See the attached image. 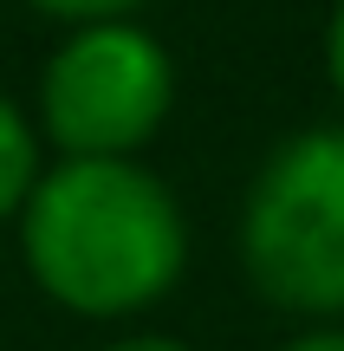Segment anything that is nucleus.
Returning <instances> with one entry per match:
<instances>
[{"label": "nucleus", "instance_id": "nucleus-1", "mask_svg": "<svg viewBox=\"0 0 344 351\" xmlns=\"http://www.w3.org/2000/svg\"><path fill=\"white\" fill-rule=\"evenodd\" d=\"M20 274L85 326H137L189 280L195 228L143 156H46L13 215Z\"/></svg>", "mask_w": 344, "mask_h": 351}, {"label": "nucleus", "instance_id": "nucleus-2", "mask_svg": "<svg viewBox=\"0 0 344 351\" xmlns=\"http://www.w3.org/2000/svg\"><path fill=\"white\" fill-rule=\"evenodd\" d=\"M234 261L273 313L344 326V124H306L260 156L234 215Z\"/></svg>", "mask_w": 344, "mask_h": 351}, {"label": "nucleus", "instance_id": "nucleus-3", "mask_svg": "<svg viewBox=\"0 0 344 351\" xmlns=\"http://www.w3.org/2000/svg\"><path fill=\"white\" fill-rule=\"evenodd\" d=\"M26 111L46 156H143L176 111V52L150 20L59 26Z\"/></svg>", "mask_w": 344, "mask_h": 351}, {"label": "nucleus", "instance_id": "nucleus-4", "mask_svg": "<svg viewBox=\"0 0 344 351\" xmlns=\"http://www.w3.org/2000/svg\"><path fill=\"white\" fill-rule=\"evenodd\" d=\"M39 169H46V143L33 130V111L0 85V228L20 215V202H26Z\"/></svg>", "mask_w": 344, "mask_h": 351}, {"label": "nucleus", "instance_id": "nucleus-5", "mask_svg": "<svg viewBox=\"0 0 344 351\" xmlns=\"http://www.w3.org/2000/svg\"><path fill=\"white\" fill-rule=\"evenodd\" d=\"M33 20L52 26H78V20H143L156 0H20Z\"/></svg>", "mask_w": 344, "mask_h": 351}, {"label": "nucleus", "instance_id": "nucleus-6", "mask_svg": "<svg viewBox=\"0 0 344 351\" xmlns=\"http://www.w3.org/2000/svg\"><path fill=\"white\" fill-rule=\"evenodd\" d=\"M319 65H325V85H332V98H338V111H344V0H332V13H325Z\"/></svg>", "mask_w": 344, "mask_h": 351}, {"label": "nucleus", "instance_id": "nucleus-7", "mask_svg": "<svg viewBox=\"0 0 344 351\" xmlns=\"http://www.w3.org/2000/svg\"><path fill=\"white\" fill-rule=\"evenodd\" d=\"M98 351H202V345L176 339V332H150V326H117Z\"/></svg>", "mask_w": 344, "mask_h": 351}, {"label": "nucleus", "instance_id": "nucleus-8", "mask_svg": "<svg viewBox=\"0 0 344 351\" xmlns=\"http://www.w3.org/2000/svg\"><path fill=\"white\" fill-rule=\"evenodd\" d=\"M273 351H344V326H306V332H293V339L273 345Z\"/></svg>", "mask_w": 344, "mask_h": 351}]
</instances>
